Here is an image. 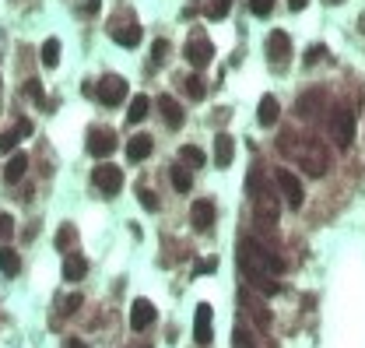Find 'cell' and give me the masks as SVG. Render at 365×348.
Instances as JSON below:
<instances>
[{
  "instance_id": "6da1fadb",
  "label": "cell",
  "mask_w": 365,
  "mask_h": 348,
  "mask_svg": "<svg viewBox=\"0 0 365 348\" xmlns=\"http://www.w3.org/2000/svg\"><path fill=\"white\" fill-rule=\"evenodd\" d=\"M239 268H242V275H246V281L253 288H260L263 296H278L281 292V285L274 281L270 275H281L285 271V260L278 253L263 250L253 236H246V240L239 243Z\"/></svg>"
},
{
  "instance_id": "7a4b0ae2",
  "label": "cell",
  "mask_w": 365,
  "mask_h": 348,
  "mask_svg": "<svg viewBox=\"0 0 365 348\" xmlns=\"http://www.w3.org/2000/svg\"><path fill=\"white\" fill-rule=\"evenodd\" d=\"M278 148L288 159H295L302 169L309 172V176H323V172L330 169V155H327V148L316 137H295V130H285L278 137Z\"/></svg>"
},
{
  "instance_id": "3957f363",
  "label": "cell",
  "mask_w": 365,
  "mask_h": 348,
  "mask_svg": "<svg viewBox=\"0 0 365 348\" xmlns=\"http://www.w3.org/2000/svg\"><path fill=\"white\" fill-rule=\"evenodd\" d=\"M330 134L338 141V148H351V137H355V109L348 102L333 106L330 109Z\"/></svg>"
},
{
  "instance_id": "277c9868",
  "label": "cell",
  "mask_w": 365,
  "mask_h": 348,
  "mask_svg": "<svg viewBox=\"0 0 365 348\" xmlns=\"http://www.w3.org/2000/svg\"><path fill=\"white\" fill-rule=\"evenodd\" d=\"M95 95H99V102H102V106H119V102L127 99V81L119 78V74H106V78L99 81Z\"/></svg>"
},
{
  "instance_id": "5b68a950",
  "label": "cell",
  "mask_w": 365,
  "mask_h": 348,
  "mask_svg": "<svg viewBox=\"0 0 365 348\" xmlns=\"http://www.w3.org/2000/svg\"><path fill=\"white\" fill-rule=\"evenodd\" d=\"M274 183H278V190L285 194V200H288L292 208H302V200H306V190H302V183H298L295 172L278 169V172H274Z\"/></svg>"
},
{
  "instance_id": "8992f818",
  "label": "cell",
  "mask_w": 365,
  "mask_h": 348,
  "mask_svg": "<svg viewBox=\"0 0 365 348\" xmlns=\"http://www.w3.org/2000/svg\"><path fill=\"white\" fill-rule=\"evenodd\" d=\"M263 46H267V60H270L274 67H285V64H288V56H292V39H288V32H270Z\"/></svg>"
},
{
  "instance_id": "52a82bcc",
  "label": "cell",
  "mask_w": 365,
  "mask_h": 348,
  "mask_svg": "<svg viewBox=\"0 0 365 348\" xmlns=\"http://www.w3.org/2000/svg\"><path fill=\"white\" fill-rule=\"evenodd\" d=\"M91 180H95V187H99L106 197H116V194H119V187H123V172H119L116 165H95Z\"/></svg>"
},
{
  "instance_id": "ba28073f",
  "label": "cell",
  "mask_w": 365,
  "mask_h": 348,
  "mask_svg": "<svg viewBox=\"0 0 365 348\" xmlns=\"http://www.w3.org/2000/svg\"><path fill=\"white\" fill-rule=\"evenodd\" d=\"M88 152L95 159H109L116 152V134L113 130H102V127H91L88 130Z\"/></svg>"
},
{
  "instance_id": "9c48e42d",
  "label": "cell",
  "mask_w": 365,
  "mask_h": 348,
  "mask_svg": "<svg viewBox=\"0 0 365 348\" xmlns=\"http://www.w3.org/2000/svg\"><path fill=\"white\" fill-rule=\"evenodd\" d=\"M187 60L200 71V67H207L211 60H215V46H211V39H204V36H193L190 43H187Z\"/></svg>"
},
{
  "instance_id": "30bf717a",
  "label": "cell",
  "mask_w": 365,
  "mask_h": 348,
  "mask_svg": "<svg viewBox=\"0 0 365 348\" xmlns=\"http://www.w3.org/2000/svg\"><path fill=\"white\" fill-rule=\"evenodd\" d=\"M253 205H257V218L260 222H278V197H274V190H257L253 194Z\"/></svg>"
},
{
  "instance_id": "8fae6325",
  "label": "cell",
  "mask_w": 365,
  "mask_h": 348,
  "mask_svg": "<svg viewBox=\"0 0 365 348\" xmlns=\"http://www.w3.org/2000/svg\"><path fill=\"white\" fill-rule=\"evenodd\" d=\"M155 316H158V310L151 306L148 299H134V306H130V327H134V331L151 327V324H155Z\"/></svg>"
},
{
  "instance_id": "7c38bea8",
  "label": "cell",
  "mask_w": 365,
  "mask_h": 348,
  "mask_svg": "<svg viewBox=\"0 0 365 348\" xmlns=\"http://www.w3.org/2000/svg\"><path fill=\"white\" fill-rule=\"evenodd\" d=\"M190 222L197 232H207L211 225H215V200H193L190 208Z\"/></svg>"
},
{
  "instance_id": "4fadbf2b",
  "label": "cell",
  "mask_w": 365,
  "mask_h": 348,
  "mask_svg": "<svg viewBox=\"0 0 365 348\" xmlns=\"http://www.w3.org/2000/svg\"><path fill=\"white\" fill-rule=\"evenodd\" d=\"M193 338H197V345H211V338H215V331H211V306H207V303L197 306V316H193Z\"/></svg>"
},
{
  "instance_id": "5bb4252c",
  "label": "cell",
  "mask_w": 365,
  "mask_h": 348,
  "mask_svg": "<svg viewBox=\"0 0 365 348\" xmlns=\"http://www.w3.org/2000/svg\"><path fill=\"white\" fill-rule=\"evenodd\" d=\"M28 134H32V120H18L11 130L0 134V152H14V148H18V141L28 137Z\"/></svg>"
},
{
  "instance_id": "9a60e30c",
  "label": "cell",
  "mask_w": 365,
  "mask_h": 348,
  "mask_svg": "<svg viewBox=\"0 0 365 348\" xmlns=\"http://www.w3.org/2000/svg\"><path fill=\"white\" fill-rule=\"evenodd\" d=\"M151 152H155V141H151L148 134H137V137H130V144H127V159H130V162H144Z\"/></svg>"
},
{
  "instance_id": "2e32d148",
  "label": "cell",
  "mask_w": 365,
  "mask_h": 348,
  "mask_svg": "<svg viewBox=\"0 0 365 348\" xmlns=\"http://www.w3.org/2000/svg\"><path fill=\"white\" fill-rule=\"evenodd\" d=\"M232 155H235V141L228 134H218L215 137V165L218 169H228L232 165Z\"/></svg>"
},
{
  "instance_id": "e0dca14e",
  "label": "cell",
  "mask_w": 365,
  "mask_h": 348,
  "mask_svg": "<svg viewBox=\"0 0 365 348\" xmlns=\"http://www.w3.org/2000/svg\"><path fill=\"white\" fill-rule=\"evenodd\" d=\"M158 109H162L165 124H169L172 130H179V127H182V106H179L172 95H162V99H158Z\"/></svg>"
},
{
  "instance_id": "ac0fdd59",
  "label": "cell",
  "mask_w": 365,
  "mask_h": 348,
  "mask_svg": "<svg viewBox=\"0 0 365 348\" xmlns=\"http://www.w3.org/2000/svg\"><path fill=\"white\" fill-rule=\"evenodd\" d=\"M113 43H119V46H137L141 43V25H113Z\"/></svg>"
},
{
  "instance_id": "d6986e66",
  "label": "cell",
  "mask_w": 365,
  "mask_h": 348,
  "mask_svg": "<svg viewBox=\"0 0 365 348\" xmlns=\"http://www.w3.org/2000/svg\"><path fill=\"white\" fill-rule=\"evenodd\" d=\"M278 116H281V106H278V99H274V95H263V99H260V109H257V120H260V127L278 124Z\"/></svg>"
},
{
  "instance_id": "ffe728a7",
  "label": "cell",
  "mask_w": 365,
  "mask_h": 348,
  "mask_svg": "<svg viewBox=\"0 0 365 348\" xmlns=\"http://www.w3.org/2000/svg\"><path fill=\"white\" fill-rule=\"evenodd\" d=\"M25 172H28V155H25V152H14V155L8 159V165H4V180H8V183H18Z\"/></svg>"
},
{
  "instance_id": "44dd1931",
  "label": "cell",
  "mask_w": 365,
  "mask_h": 348,
  "mask_svg": "<svg viewBox=\"0 0 365 348\" xmlns=\"http://www.w3.org/2000/svg\"><path fill=\"white\" fill-rule=\"evenodd\" d=\"M84 275H88V260L78 257V253H71V257L64 260V278H67V281H81Z\"/></svg>"
},
{
  "instance_id": "7402d4cb",
  "label": "cell",
  "mask_w": 365,
  "mask_h": 348,
  "mask_svg": "<svg viewBox=\"0 0 365 348\" xmlns=\"http://www.w3.org/2000/svg\"><path fill=\"white\" fill-rule=\"evenodd\" d=\"M320 106H323V92H306L298 99V116H302V120H313Z\"/></svg>"
},
{
  "instance_id": "603a6c76",
  "label": "cell",
  "mask_w": 365,
  "mask_h": 348,
  "mask_svg": "<svg viewBox=\"0 0 365 348\" xmlns=\"http://www.w3.org/2000/svg\"><path fill=\"white\" fill-rule=\"evenodd\" d=\"M242 306H246V310L253 313V321H257V327H260V331H270V313H267V310H263L253 296H242Z\"/></svg>"
},
{
  "instance_id": "cb8c5ba5",
  "label": "cell",
  "mask_w": 365,
  "mask_h": 348,
  "mask_svg": "<svg viewBox=\"0 0 365 348\" xmlns=\"http://www.w3.org/2000/svg\"><path fill=\"white\" fill-rule=\"evenodd\" d=\"M179 81H182V89H187L190 99H204V95H207V84H204L200 74H182Z\"/></svg>"
},
{
  "instance_id": "d4e9b609",
  "label": "cell",
  "mask_w": 365,
  "mask_h": 348,
  "mask_svg": "<svg viewBox=\"0 0 365 348\" xmlns=\"http://www.w3.org/2000/svg\"><path fill=\"white\" fill-rule=\"evenodd\" d=\"M148 109H151V99L148 95H134L130 99V109H127V120L130 124H141L144 116H148Z\"/></svg>"
},
{
  "instance_id": "484cf974",
  "label": "cell",
  "mask_w": 365,
  "mask_h": 348,
  "mask_svg": "<svg viewBox=\"0 0 365 348\" xmlns=\"http://www.w3.org/2000/svg\"><path fill=\"white\" fill-rule=\"evenodd\" d=\"M172 187H176L179 194H190V187H193V176L187 172V165H172Z\"/></svg>"
},
{
  "instance_id": "4316f807",
  "label": "cell",
  "mask_w": 365,
  "mask_h": 348,
  "mask_svg": "<svg viewBox=\"0 0 365 348\" xmlns=\"http://www.w3.org/2000/svg\"><path fill=\"white\" fill-rule=\"evenodd\" d=\"M0 271H4L8 278H14V275L21 271V260H18L14 250H0Z\"/></svg>"
},
{
  "instance_id": "83f0119b",
  "label": "cell",
  "mask_w": 365,
  "mask_h": 348,
  "mask_svg": "<svg viewBox=\"0 0 365 348\" xmlns=\"http://www.w3.org/2000/svg\"><path fill=\"white\" fill-rule=\"evenodd\" d=\"M39 60H43L46 67H56V64H60V39H46V43H43Z\"/></svg>"
},
{
  "instance_id": "f1b7e54d",
  "label": "cell",
  "mask_w": 365,
  "mask_h": 348,
  "mask_svg": "<svg viewBox=\"0 0 365 348\" xmlns=\"http://www.w3.org/2000/svg\"><path fill=\"white\" fill-rule=\"evenodd\" d=\"M179 162H190V165H207V155L197 148V144H182V148H179Z\"/></svg>"
},
{
  "instance_id": "f546056e",
  "label": "cell",
  "mask_w": 365,
  "mask_h": 348,
  "mask_svg": "<svg viewBox=\"0 0 365 348\" xmlns=\"http://www.w3.org/2000/svg\"><path fill=\"white\" fill-rule=\"evenodd\" d=\"M228 8H232V0H207L204 14H207L211 21H218V18H225V14H228Z\"/></svg>"
},
{
  "instance_id": "4dcf8cb0",
  "label": "cell",
  "mask_w": 365,
  "mask_h": 348,
  "mask_svg": "<svg viewBox=\"0 0 365 348\" xmlns=\"http://www.w3.org/2000/svg\"><path fill=\"white\" fill-rule=\"evenodd\" d=\"M137 197H141V205H144V211H158V197H155V190H148V187H141V190H137Z\"/></svg>"
},
{
  "instance_id": "1f68e13d",
  "label": "cell",
  "mask_w": 365,
  "mask_h": 348,
  "mask_svg": "<svg viewBox=\"0 0 365 348\" xmlns=\"http://www.w3.org/2000/svg\"><path fill=\"white\" fill-rule=\"evenodd\" d=\"M250 11H253L257 18H270V11H274V0H250Z\"/></svg>"
},
{
  "instance_id": "d6a6232c",
  "label": "cell",
  "mask_w": 365,
  "mask_h": 348,
  "mask_svg": "<svg viewBox=\"0 0 365 348\" xmlns=\"http://www.w3.org/2000/svg\"><path fill=\"white\" fill-rule=\"evenodd\" d=\"M165 56H169V43H165V39H155V46H151V60L165 64Z\"/></svg>"
},
{
  "instance_id": "836d02e7",
  "label": "cell",
  "mask_w": 365,
  "mask_h": 348,
  "mask_svg": "<svg viewBox=\"0 0 365 348\" xmlns=\"http://www.w3.org/2000/svg\"><path fill=\"white\" fill-rule=\"evenodd\" d=\"M232 348H257V345H253V338L242 331V327H235V334H232Z\"/></svg>"
},
{
  "instance_id": "e575fe53",
  "label": "cell",
  "mask_w": 365,
  "mask_h": 348,
  "mask_svg": "<svg viewBox=\"0 0 365 348\" xmlns=\"http://www.w3.org/2000/svg\"><path fill=\"white\" fill-rule=\"evenodd\" d=\"M71 240H74V229H71V225H64V229L56 232V250H67V246H71Z\"/></svg>"
},
{
  "instance_id": "d590c367",
  "label": "cell",
  "mask_w": 365,
  "mask_h": 348,
  "mask_svg": "<svg viewBox=\"0 0 365 348\" xmlns=\"http://www.w3.org/2000/svg\"><path fill=\"white\" fill-rule=\"evenodd\" d=\"M211 271H218V257H204L193 275H211Z\"/></svg>"
},
{
  "instance_id": "8d00e7d4",
  "label": "cell",
  "mask_w": 365,
  "mask_h": 348,
  "mask_svg": "<svg viewBox=\"0 0 365 348\" xmlns=\"http://www.w3.org/2000/svg\"><path fill=\"white\" fill-rule=\"evenodd\" d=\"M14 232V218L11 215H0V236H11Z\"/></svg>"
},
{
  "instance_id": "74e56055",
  "label": "cell",
  "mask_w": 365,
  "mask_h": 348,
  "mask_svg": "<svg viewBox=\"0 0 365 348\" xmlns=\"http://www.w3.org/2000/svg\"><path fill=\"white\" fill-rule=\"evenodd\" d=\"M323 53H327V49H323L320 43H316V46H309V49H306V64H316V60H320Z\"/></svg>"
},
{
  "instance_id": "f35d334b",
  "label": "cell",
  "mask_w": 365,
  "mask_h": 348,
  "mask_svg": "<svg viewBox=\"0 0 365 348\" xmlns=\"http://www.w3.org/2000/svg\"><path fill=\"white\" fill-rule=\"evenodd\" d=\"M28 95H32L36 102H46V99H43V89H39V81H36V78L28 81Z\"/></svg>"
},
{
  "instance_id": "ab89813d",
  "label": "cell",
  "mask_w": 365,
  "mask_h": 348,
  "mask_svg": "<svg viewBox=\"0 0 365 348\" xmlns=\"http://www.w3.org/2000/svg\"><path fill=\"white\" fill-rule=\"evenodd\" d=\"M78 306H81V296H71V299H67V306H64V313H74Z\"/></svg>"
},
{
  "instance_id": "60d3db41",
  "label": "cell",
  "mask_w": 365,
  "mask_h": 348,
  "mask_svg": "<svg viewBox=\"0 0 365 348\" xmlns=\"http://www.w3.org/2000/svg\"><path fill=\"white\" fill-rule=\"evenodd\" d=\"M99 8H102V0H84V11H88V14H95Z\"/></svg>"
},
{
  "instance_id": "b9f144b4",
  "label": "cell",
  "mask_w": 365,
  "mask_h": 348,
  "mask_svg": "<svg viewBox=\"0 0 365 348\" xmlns=\"http://www.w3.org/2000/svg\"><path fill=\"white\" fill-rule=\"evenodd\" d=\"M306 4H309V0H288V8H292V11H302Z\"/></svg>"
},
{
  "instance_id": "7bdbcfd3",
  "label": "cell",
  "mask_w": 365,
  "mask_h": 348,
  "mask_svg": "<svg viewBox=\"0 0 365 348\" xmlns=\"http://www.w3.org/2000/svg\"><path fill=\"white\" fill-rule=\"evenodd\" d=\"M327 4H344V0H327Z\"/></svg>"
}]
</instances>
